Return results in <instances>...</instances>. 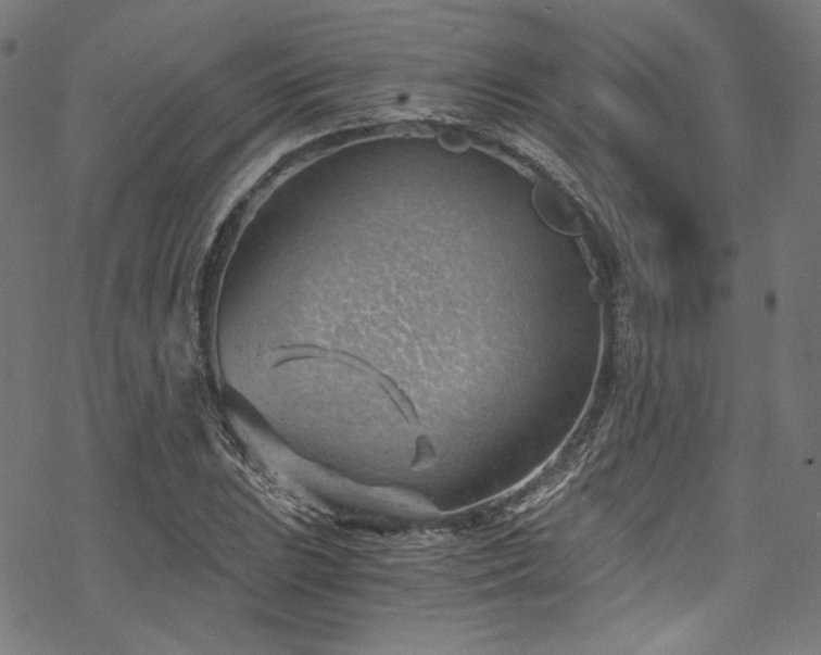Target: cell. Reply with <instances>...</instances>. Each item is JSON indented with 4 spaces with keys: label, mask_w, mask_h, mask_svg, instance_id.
Masks as SVG:
<instances>
[{
    "label": "cell",
    "mask_w": 821,
    "mask_h": 655,
    "mask_svg": "<svg viewBox=\"0 0 821 655\" xmlns=\"http://www.w3.org/2000/svg\"><path fill=\"white\" fill-rule=\"evenodd\" d=\"M295 362L336 364V366L350 368L354 373L367 377L392 402L395 410H399L403 420L413 431H419L422 428L414 402L403 392L399 383L392 377L383 374L382 370L377 369L374 364L359 358V356L343 352V350L308 345V343L282 348L275 353L274 367H281L285 364Z\"/></svg>",
    "instance_id": "obj_1"
},
{
    "label": "cell",
    "mask_w": 821,
    "mask_h": 655,
    "mask_svg": "<svg viewBox=\"0 0 821 655\" xmlns=\"http://www.w3.org/2000/svg\"><path fill=\"white\" fill-rule=\"evenodd\" d=\"M437 459L435 450L432 442L429 441L426 434L417 436L415 442V455L413 459V467H424L430 465Z\"/></svg>",
    "instance_id": "obj_2"
}]
</instances>
